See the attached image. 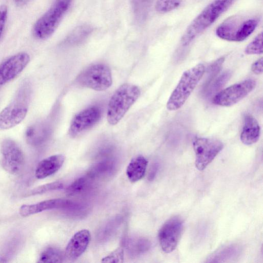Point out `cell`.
Instances as JSON below:
<instances>
[{"label": "cell", "instance_id": "21", "mask_svg": "<svg viewBox=\"0 0 263 263\" xmlns=\"http://www.w3.org/2000/svg\"><path fill=\"white\" fill-rule=\"evenodd\" d=\"M62 251L57 247H48L40 255L38 262H61L63 260Z\"/></svg>", "mask_w": 263, "mask_h": 263}, {"label": "cell", "instance_id": "6", "mask_svg": "<svg viewBox=\"0 0 263 263\" xmlns=\"http://www.w3.org/2000/svg\"><path fill=\"white\" fill-rule=\"evenodd\" d=\"M258 20L250 18L238 21L236 17H231L219 25L216 34L221 39L231 42H242L248 38L255 30Z\"/></svg>", "mask_w": 263, "mask_h": 263}, {"label": "cell", "instance_id": "32", "mask_svg": "<svg viewBox=\"0 0 263 263\" xmlns=\"http://www.w3.org/2000/svg\"><path fill=\"white\" fill-rule=\"evenodd\" d=\"M262 58L261 57L252 64L251 66V70L254 73L256 74H260L262 73Z\"/></svg>", "mask_w": 263, "mask_h": 263}, {"label": "cell", "instance_id": "23", "mask_svg": "<svg viewBox=\"0 0 263 263\" xmlns=\"http://www.w3.org/2000/svg\"><path fill=\"white\" fill-rule=\"evenodd\" d=\"M151 241L147 238L140 237L132 239L128 242V248L130 252L137 255L144 253L150 249Z\"/></svg>", "mask_w": 263, "mask_h": 263}, {"label": "cell", "instance_id": "17", "mask_svg": "<svg viewBox=\"0 0 263 263\" xmlns=\"http://www.w3.org/2000/svg\"><path fill=\"white\" fill-rule=\"evenodd\" d=\"M260 135V127L257 120L251 115H246L240 135L241 142L246 145H252L257 142Z\"/></svg>", "mask_w": 263, "mask_h": 263}, {"label": "cell", "instance_id": "9", "mask_svg": "<svg viewBox=\"0 0 263 263\" xmlns=\"http://www.w3.org/2000/svg\"><path fill=\"white\" fill-rule=\"evenodd\" d=\"M256 85V81L252 79L233 84L216 93L213 98V103L220 106H231L246 97Z\"/></svg>", "mask_w": 263, "mask_h": 263}, {"label": "cell", "instance_id": "12", "mask_svg": "<svg viewBox=\"0 0 263 263\" xmlns=\"http://www.w3.org/2000/svg\"><path fill=\"white\" fill-rule=\"evenodd\" d=\"M29 55L24 52L14 54L0 64V85L15 78L25 69L30 61Z\"/></svg>", "mask_w": 263, "mask_h": 263}, {"label": "cell", "instance_id": "4", "mask_svg": "<svg viewBox=\"0 0 263 263\" xmlns=\"http://www.w3.org/2000/svg\"><path fill=\"white\" fill-rule=\"evenodd\" d=\"M140 89L136 85L124 84L111 96L107 110V120L112 125L117 124L124 117L140 95Z\"/></svg>", "mask_w": 263, "mask_h": 263}, {"label": "cell", "instance_id": "11", "mask_svg": "<svg viewBox=\"0 0 263 263\" xmlns=\"http://www.w3.org/2000/svg\"><path fill=\"white\" fill-rule=\"evenodd\" d=\"M183 229V221L179 216L168 219L158 233V240L162 251L169 253L177 247Z\"/></svg>", "mask_w": 263, "mask_h": 263}, {"label": "cell", "instance_id": "30", "mask_svg": "<svg viewBox=\"0 0 263 263\" xmlns=\"http://www.w3.org/2000/svg\"><path fill=\"white\" fill-rule=\"evenodd\" d=\"M124 259L123 249L119 247L102 259L103 262H122Z\"/></svg>", "mask_w": 263, "mask_h": 263}, {"label": "cell", "instance_id": "20", "mask_svg": "<svg viewBox=\"0 0 263 263\" xmlns=\"http://www.w3.org/2000/svg\"><path fill=\"white\" fill-rule=\"evenodd\" d=\"M91 179L88 175L78 178L66 189L67 195L68 196H75L82 193L90 186V179Z\"/></svg>", "mask_w": 263, "mask_h": 263}, {"label": "cell", "instance_id": "22", "mask_svg": "<svg viewBox=\"0 0 263 263\" xmlns=\"http://www.w3.org/2000/svg\"><path fill=\"white\" fill-rule=\"evenodd\" d=\"M239 248L235 246H227L215 252L209 259L210 262H222L231 259L236 256L238 253Z\"/></svg>", "mask_w": 263, "mask_h": 263}, {"label": "cell", "instance_id": "26", "mask_svg": "<svg viewBox=\"0 0 263 263\" xmlns=\"http://www.w3.org/2000/svg\"><path fill=\"white\" fill-rule=\"evenodd\" d=\"M248 55L261 54L262 53V32L258 33L245 49Z\"/></svg>", "mask_w": 263, "mask_h": 263}, {"label": "cell", "instance_id": "7", "mask_svg": "<svg viewBox=\"0 0 263 263\" xmlns=\"http://www.w3.org/2000/svg\"><path fill=\"white\" fill-rule=\"evenodd\" d=\"M77 81L83 87L104 91L112 85L111 70L105 64H94L84 70L78 77Z\"/></svg>", "mask_w": 263, "mask_h": 263}, {"label": "cell", "instance_id": "29", "mask_svg": "<svg viewBox=\"0 0 263 263\" xmlns=\"http://www.w3.org/2000/svg\"><path fill=\"white\" fill-rule=\"evenodd\" d=\"M91 28L88 25H82L75 29L70 33L69 39L72 40H81L86 37L91 31Z\"/></svg>", "mask_w": 263, "mask_h": 263}, {"label": "cell", "instance_id": "31", "mask_svg": "<svg viewBox=\"0 0 263 263\" xmlns=\"http://www.w3.org/2000/svg\"><path fill=\"white\" fill-rule=\"evenodd\" d=\"M8 17V8L6 5H0V39L2 35Z\"/></svg>", "mask_w": 263, "mask_h": 263}, {"label": "cell", "instance_id": "1", "mask_svg": "<svg viewBox=\"0 0 263 263\" xmlns=\"http://www.w3.org/2000/svg\"><path fill=\"white\" fill-rule=\"evenodd\" d=\"M235 0H213L192 21L180 40L183 46L189 45L211 26Z\"/></svg>", "mask_w": 263, "mask_h": 263}, {"label": "cell", "instance_id": "10", "mask_svg": "<svg viewBox=\"0 0 263 263\" xmlns=\"http://www.w3.org/2000/svg\"><path fill=\"white\" fill-rule=\"evenodd\" d=\"M0 152L1 165L6 172L16 174L22 170L25 163L24 155L14 140L4 139L1 144Z\"/></svg>", "mask_w": 263, "mask_h": 263}, {"label": "cell", "instance_id": "3", "mask_svg": "<svg viewBox=\"0 0 263 263\" xmlns=\"http://www.w3.org/2000/svg\"><path fill=\"white\" fill-rule=\"evenodd\" d=\"M31 95L30 84L24 82L13 99L0 112V129H10L20 124L26 117Z\"/></svg>", "mask_w": 263, "mask_h": 263}, {"label": "cell", "instance_id": "24", "mask_svg": "<svg viewBox=\"0 0 263 263\" xmlns=\"http://www.w3.org/2000/svg\"><path fill=\"white\" fill-rule=\"evenodd\" d=\"M113 168L114 163L112 161L103 160L93 165L87 175L92 179L108 173Z\"/></svg>", "mask_w": 263, "mask_h": 263}, {"label": "cell", "instance_id": "8", "mask_svg": "<svg viewBox=\"0 0 263 263\" xmlns=\"http://www.w3.org/2000/svg\"><path fill=\"white\" fill-rule=\"evenodd\" d=\"M195 154V166L199 171L204 170L223 148L219 140L204 137H195L193 141Z\"/></svg>", "mask_w": 263, "mask_h": 263}, {"label": "cell", "instance_id": "19", "mask_svg": "<svg viewBox=\"0 0 263 263\" xmlns=\"http://www.w3.org/2000/svg\"><path fill=\"white\" fill-rule=\"evenodd\" d=\"M45 129L41 124H33L26 129L25 137L27 142L35 146L41 144L45 137Z\"/></svg>", "mask_w": 263, "mask_h": 263}, {"label": "cell", "instance_id": "13", "mask_svg": "<svg viewBox=\"0 0 263 263\" xmlns=\"http://www.w3.org/2000/svg\"><path fill=\"white\" fill-rule=\"evenodd\" d=\"M100 116V110L97 107H90L81 111L71 121L68 130L69 136L75 137L91 127L99 120Z\"/></svg>", "mask_w": 263, "mask_h": 263}, {"label": "cell", "instance_id": "28", "mask_svg": "<svg viewBox=\"0 0 263 263\" xmlns=\"http://www.w3.org/2000/svg\"><path fill=\"white\" fill-rule=\"evenodd\" d=\"M63 183L61 181H54L38 186L30 192L28 196L43 194L48 192L61 189Z\"/></svg>", "mask_w": 263, "mask_h": 263}, {"label": "cell", "instance_id": "14", "mask_svg": "<svg viewBox=\"0 0 263 263\" xmlns=\"http://www.w3.org/2000/svg\"><path fill=\"white\" fill-rule=\"evenodd\" d=\"M79 208L75 202L64 199H52L36 203L24 204L20 209L22 216H28L45 211L53 209L73 210Z\"/></svg>", "mask_w": 263, "mask_h": 263}, {"label": "cell", "instance_id": "25", "mask_svg": "<svg viewBox=\"0 0 263 263\" xmlns=\"http://www.w3.org/2000/svg\"><path fill=\"white\" fill-rule=\"evenodd\" d=\"M182 0H157L156 10L160 13H166L177 8Z\"/></svg>", "mask_w": 263, "mask_h": 263}, {"label": "cell", "instance_id": "2", "mask_svg": "<svg viewBox=\"0 0 263 263\" xmlns=\"http://www.w3.org/2000/svg\"><path fill=\"white\" fill-rule=\"evenodd\" d=\"M205 70L204 65L198 63L183 72L166 103L168 110H178L183 105L202 78Z\"/></svg>", "mask_w": 263, "mask_h": 263}, {"label": "cell", "instance_id": "27", "mask_svg": "<svg viewBox=\"0 0 263 263\" xmlns=\"http://www.w3.org/2000/svg\"><path fill=\"white\" fill-rule=\"evenodd\" d=\"M17 237L12 238L4 247L2 254H0V262H6L15 252L20 241Z\"/></svg>", "mask_w": 263, "mask_h": 263}, {"label": "cell", "instance_id": "16", "mask_svg": "<svg viewBox=\"0 0 263 263\" xmlns=\"http://www.w3.org/2000/svg\"><path fill=\"white\" fill-rule=\"evenodd\" d=\"M65 156L56 154L49 156L39 162L35 171V176L38 179H43L56 173L63 165Z\"/></svg>", "mask_w": 263, "mask_h": 263}, {"label": "cell", "instance_id": "18", "mask_svg": "<svg viewBox=\"0 0 263 263\" xmlns=\"http://www.w3.org/2000/svg\"><path fill=\"white\" fill-rule=\"evenodd\" d=\"M147 163V159L142 155L134 157L126 168V175L128 179L135 182L142 179L145 174Z\"/></svg>", "mask_w": 263, "mask_h": 263}, {"label": "cell", "instance_id": "5", "mask_svg": "<svg viewBox=\"0 0 263 263\" xmlns=\"http://www.w3.org/2000/svg\"><path fill=\"white\" fill-rule=\"evenodd\" d=\"M72 0H55L49 9L34 23L32 33L38 40H45L54 32Z\"/></svg>", "mask_w": 263, "mask_h": 263}, {"label": "cell", "instance_id": "34", "mask_svg": "<svg viewBox=\"0 0 263 263\" xmlns=\"http://www.w3.org/2000/svg\"><path fill=\"white\" fill-rule=\"evenodd\" d=\"M158 167V164L157 163H154L151 167L148 176V178L150 180H153L155 177Z\"/></svg>", "mask_w": 263, "mask_h": 263}, {"label": "cell", "instance_id": "15", "mask_svg": "<svg viewBox=\"0 0 263 263\" xmlns=\"http://www.w3.org/2000/svg\"><path fill=\"white\" fill-rule=\"evenodd\" d=\"M90 233L83 229L75 233L66 247L65 257L70 260L79 258L86 250L90 240Z\"/></svg>", "mask_w": 263, "mask_h": 263}, {"label": "cell", "instance_id": "33", "mask_svg": "<svg viewBox=\"0 0 263 263\" xmlns=\"http://www.w3.org/2000/svg\"><path fill=\"white\" fill-rule=\"evenodd\" d=\"M230 77V73L229 72H225L222 76H221L219 79L216 80L215 83L213 85V87L212 88V90L218 89L219 86H221L222 84L228 79Z\"/></svg>", "mask_w": 263, "mask_h": 263}, {"label": "cell", "instance_id": "35", "mask_svg": "<svg viewBox=\"0 0 263 263\" xmlns=\"http://www.w3.org/2000/svg\"><path fill=\"white\" fill-rule=\"evenodd\" d=\"M29 0H14L15 3L18 5H22L26 3Z\"/></svg>", "mask_w": 263, "mask_h": 263}]
</instances>
